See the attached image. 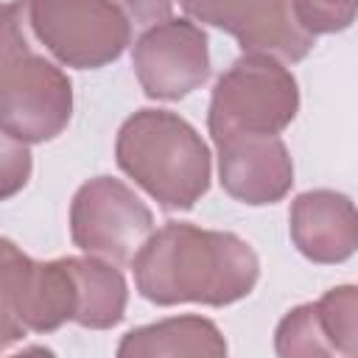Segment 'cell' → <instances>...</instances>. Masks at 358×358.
<instances>
[{"label":"cell","instance_id":"5bb4252c","mask_svg":"<svg viewBox=\"0 0 358 358\" xmlns=\"http://www.w3.org/2000/svg\"><path fill=\"white\" fill-rule=\"evenodd\" d=\"M28 263L31 257L14 241L0 238V352L28 333L20 316V291Z\"/></svg>","mask_w":358,"mask_h":358},{"label":"cell","instance_id":"7a4b0ae2","mask_svg":"<svg viewBox=\"0 0 358 358\" xmlns=\"http://www.w3.org/2000/svg\"><path fill=\"white\" fill-rule=\"evenodd\" d=\"M115 159L165 210H190L210 187V148L176 112L140 109L117 131Z\"/></svg>","mask_w":358,"mask_h":358},{"label":"cell","instance_id":"9c48e42d","mask_svg":"<svg viewBox=\"0 0 358 358\" xmlns=\"http://www.w3.org/2000/svg\"><path fill=\"white\" fill-rule=\"evenodd\" d=\"M221 187L249 207L274 204L294 185V162L277 134H229L215 143Z\"/></svg>","mask_w":358,"mask_h":358},{"label":"cell","instance_id":"ac0fdd59","mask_svg":"<svg viewBox=\"0 0 358 358\" xmlns=\"http://www.w3.org/2000/svg\"><path fill=\"white\" fill-rule=\"evenodd\" d=\"M31 148L28 143L0 131V201L17 196L31 179Z\"/></svg>","mask_w":358,"mask_h":358},{"label":"cell","instance_id":"30bf717a","mask_svg":"<svg viewBox=\"0 0 358 358\" xmlns=\"http://www.w3.org/2000/svg\"><path fill=\"white\" fill-rule=\"evenodd\" d=\"M288 229L294 246L313 263H341L358 246V218L350 196L308 190L291 201Z\"/></svg>","mask_w":358,"mask_h":358},{"label":"cell","instance_id":"ffe728a7","mask_svg":"<svg viewBox=\"0 0 358 358\" xmlns=\"http://www.w3.org/2000/svg\"><path fill=\"white\" fill-rule=\"evenodd\" d=\"M134 28H151L171 17L173 0H115Z\"/></svg>","mask_w":358,"mask_h":358},{"label":"cell","instance_id":"5b68a950","mask_svg":"<svg viewBox=\"0 0 358 358\" xmlns=\"http://www.w3.org/2000/svg\"><path fill=\"white\" fill-rule=\"evenodd\" d=\"M151 232L154 215L126 182L95 176L76 190L70 204V238L81 252L123 266L131 263Z\"/></svg>","mask_w":358,"mask_h":358},{"label":"cell","instance_id":"6da1fadb","mask_svg":"<svg viewBox=\"0 0 358 358\" xmlns=\"http://www.w3.org/2000/svg\"><path fill=\"white\" fill-rule=\"evenodd\" d=\"M134 285L154 305H232L252 294L260 277L255 249L235 232L168 221L131 257Z\"/></svg>","mask_w":358,"mask_h":358},{"label":"cell","instance_id":"4fadbf2b","mask_svg":"<svg viewBox=\"0 0 358 358\" xmlns=\"http://www.w3.org/2000/svg\"><path fill=\"white\" fill-rule=\"evenodd\" d=\"M76 282V316L73 322L90 330H109L126 316L129 288L120 268L95 255L67 257Z\"/></svg>","mask_w":358,"mask_h":358},{"label":"cell","instance_id":"8992f818","mask_svg":"<svg viewBox=\"0 0 358 358\" xmlns=\"http://www.w3.org/2000/svg\"><path fill=\"white\" fill-rule=\"evenodd\" d=\"M73 115V84L50 59L28 53L0 76V131L22 143L59 137Z\"/></svg>","mask_w":358,"mask_h":358},{"label":"cell","instance_id":"3957f363","mask_svg":"<svg viewBox=\"0 0 358 358\" xmlns=\"http://www.w3.org/2000/svg\"><path fill=\"white\" fill-rule=\"evenodd\" d=\"M299 109L294 73L263 53H243L218 81L210 98L207 129L213 143L229 134H280Z\"/></svg>","mask_w":358,"mask_h":358},{"label":"cell","instance_id":"8fae6325","mask_svg":"<svg viewBox=\"0 0 358 358\" xmlns=\"http://www.w3.org/2000/svg\"><path fill=\"white\" fill-rule=\"evenodd\" d=\"M227 352L221 330L204 316H173L145 327H134L117 344L120 358L140 355H210Z\"/></svg>","mask_w":358,"mask_h":358},{"label":"cell","instance_id":"e0dca14e","mask_svg":"<svg viewBox=\"0 0 358 358\" xmlns=\"http://www.w3.org/2000/svg\"><path fill=\"white\" fill-rule=\"evenodd\" d=\"M358 0H291L296 20L308 34H336L352 25Z\"/></svg>","mask_w":358,"mask_h":358},{"label":"cell","instance_id":"ba28073f","mask_svg":"<svg viewBox=\"0 0 358 358\" xmlns=\"http://www.w3.org/2000/svg\"><path fill=\"white\" fill-rule=\"evenodd\" d=\"M193 22L232 34L243 53H263L282 64L299 62L313 48L291 0H179Z\"/></svg>","mask_w":358,"mask_h":358},{"label":"cell","instance_id":"2e32d148","mask_svg":"<svg viewBox=\"0 0 358 358\" xmlns=\"http://www.w3.org/2000/svg\"><path fill=\"white\" fill-rule=\"evenodd\" d=\"M277 355L294 358V355H333V347L327 341V333L322 327V319L316 313V302L299 305L282 316L274 333Z\"/></svg>","mask_w":358,"mask_h":358},{"label":"cell","instance_id":"7c38bea8","mask_svg":"<svg viewBox=\"0 0 358 358\" xmlns=\"http://www.w3.org/2000/svg\"><path fill=\"white\" fill-rule=\"evenodd\" d=\"M20 316L25 330L50 333L76 316V282L67 257L48 263H28L22 291H20Z\"/></svg>","mask_w":358,"mask_h":358},{"label":"cell","instance_id":"d6986e66","mask_svg":"<svg viewBox=\"0 0 358 358\" xmlns=\"http://www.w3.org/2000/svg\"><path fill=\"white\" fill-rule=\"evenodd\" d=\"M22 20H25V3L22 0L0 3V76L17 59L31 53L28 36L22 31Z\"/></svg>","mask_w":358,"mask_h":358},{"label":"cell","instance_id":"9a60e30c","mask_svg":"<svg viewBox=\"0 0 358 358\" xmlns=\"http://www.w3.org/2000/svg\"><path fill=\"white\" fill-rule=\"evenodd\" d=\"M316 313L333 347V355L352 358L358 352V291L355 285L330 288L319 302Z\"/></svg>","mask_w":358,"mask_h":358},{"label":"cell","instance_id":"277c9868","mask_svg":"<svg viewBox=\"0 0 358 358\" xmlns=\"http://www.w3.org/2000/svg\"><path fill=\"white\" fill-rule=\"evenodd\" d=\"M34 36L67 67L98 70L131 42V22L115 0H25Z\"/></svg>","mask_w":358,"mask_h":358},{"label":"cell","instance_id":"52a82bcc","mask_svg":"<svg viewBox=\"0 0 358 358\" xmlns=\"http://www.w3.org/2000/svg\"><path fill=\"white\" fill-rule=\"evenodd\" d=\"M131 67L148 98L179 101L210 76L207 34L190 17H168L137 36Z\"/></svg>","mask_w":358,"mask_h":358}]
</instances>
